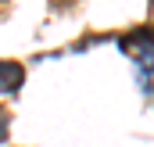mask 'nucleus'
<instances>
[{"label": "nucleus", "instance_id": "f257e3e1", "mask_svg": "<svg viewBox=\"0 0 154 147\" xmlns=\"http://www.w3.org/2000/svg\"><path fill=\"white\" fill-rule=\"evenodd\" d=\"M22 79H25V72L18 61H0V93H14L22 86Z\"/></svg>", "mask_w": 154, "mask_h": 147}]
</instances>
